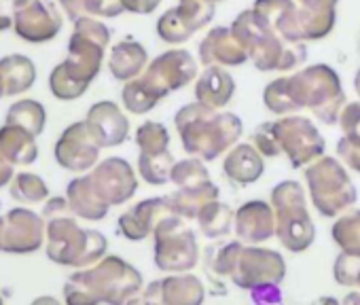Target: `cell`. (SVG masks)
Segmentation results:
<instances>
[{
	"label": "cell",
	"instance_id": "obj_1",
	"mask_svg": "<svg viewBox=\"0 0 360 305\" xmlns=\"http://www.w3.org/2000/svg\"><path fill=\"white\" fill-rule=\"evenodd\" d=\"M263 104L278 117L307 108L324 125H335L339 123L347 98L335 68L328 64H314L267 83L263 89Z\"/></svg>",
	"mask_w": 360,
	"mask_h": 305
},
{
	"label": "cell",
	"instance_id": "obj_2",
	"mask_svg": "<svg viewBox=\"0 0 360 305\" xmlns=\"http://www.w3.org/2000/svg\"><path fill=\"white\" fill-rule=\"evenodd\" d=\"M108 43L110 30L100 20H77L68 41V56L49 74L51 93L62 102L81 98L100 74Z\"/></svg>",
	"mask_w": 360,
	"mask_h": 305
},
{
	"label": "cell",
	"instance_id": "obj_3",
	"mask_svg": "<svg viewBox=\"0 0 360 305\" xmlns=\"http://www.w3.org/2000/svg\"><path fill=\"white\" fill-rule=\"evenodd\" d=\"M142 292V273L117 254L75 271L64 282L66 305H127Z\"/></svg>",
	"mask_w": 360,
	"mask_h": 305
},
{
	"label": "cell",
	"instance_id": "obj_4",
	"mask_svg": "<svg viewBox=\"0 0 360 305\" xmlns=\"http://www.w3.org/2000/svg\"><path fill=\"white\" fill-rule=\"evenodd\" d=\"M198 77V62L187 49L163 51L148 62L140 77L123 85V108L131 115H146L172 91L183 89Z\"/></svg>",
	"mask_w": 360,
	"mask_h": 305
},
{
	"label": "cell",
	"instance_id": "obj_5",
	"mask_svg": "<svg viewBox=\"0 0 360 305\" xmlns=\"http://www.w3.org/2000/svg\"><path fill=\"white\" fill-rule=\"evenodd\" d=\"M174 125L185 152L204 162L219 160L223 152L238 144L244 131L238 115L217 110L200 102L180 108L174 117Z\"/></svg>",
	"mask_w": 360,
	"mask_h": 305
},
{
	"label": "cell",
	"instance_id": "obj_6",
	"mask_svg": "<svg viewBox=\"0 0 360 305\" xmlns=\"http://www.w3.org/2000/svg\"><path fill=\"white\" fill-rule=\"evenodd\" d=\"M231 30L244 45L248 60L261 72H295L307 60L305 43L282 39L252 7L233 20Z\"/></svg>",
	"mask_w": 360,
	"mask_h": 305
},
{
	"label": "cell",
	"instance_id": "obj_7",
	"mask_svg": "<svg viewBox=\"0 0 360 305\" xmlns=\"http://www.w3.org/2000/svg\"><path fill=\"white\" fill-rule=\"evenodd\" d=\"M108 240L96 229H83L72 214L47 219V257L64 267L85 269L104 259Z\"/></svg>",
	"mask_w": 360,
	"mask_h": 305
},
{
	"label": "cell",
	"instance_id": "obj_8",
	"mask_svg": "<svg viewBox=\"0 0 360 305\" xmlns=\"http://www.w3.org/2000/svg\"><path fill=\"white\" fill-rule=\"evenodd\" d=\"M276 212V235L288 252H305L316 240V227L307 210V200L301 183L282 181L271 191Z\"/></svg>",
	"mask_w": 360,
	"mask_h": 305
},
{
	"label": "cell",
	"instance_id": "obj_9",
	"mask_svg": "<svg viewBox=\"0 0 360 305\" xmlns=\"http://www.w3.org/2000/svg\"><path fill=\"white\" fill-rule=\"evenodd\" d=\"M305 183L314 208L320 216L326 219L341 216L358 200L356 187L347 170L339 160L328 155H322L305 168Z\"/></svg>",
	"mask_w": 360,
	"mask_h": 305
},
{
	"label": "cell",
	"instance_id": "obj_10",
	"mask_svg": "<svg viewBox=\"0 0 360 305\" xmlns=\"http://www.w3.org/2000/svg\"><path fill=\"white\" fill-rule=\"evenodd\" d=\"M153 261L161 271L185 273L191 271L200 261V246L193 229L183 216H167L155 229Z\"/></svg>",
	"mask_w": 360,
	"mask_h": 305
},
{
	"label": "cell",
	"instance_id": "obj_11",
	"mask_svg": "<svg viewBox=\"0 0 360 305\" xmlns=\"http://www.w3.org/2000/svg\"><path fill=\"white\" fill-rule=\"evenodd\" d=\"M274 129L282 155L292 168H307L324 155L326 142L311 119L303 115H286L274 121Z\"/></svg>",
	"mask_w": 360,
	"mask_h": 305
},
{
	"label": "cell",
	"instance_id": "obj_12",
	"mask_svg": "<svg viewBox=\"0 0 360 305\" xmlns=\"http://www.w3.org/2000/svg\"><path fill=\"white\" fill-rule=\"evenodd\" d=\"M214 11L212 0H178L157 20V37L167 45H183L212 22Z\"/></svg>",
	"mask_w": 360,
	"mask_h": 305
},
{
	"label": "cell",
	"instance_id": "obj_13",
	"mask_svg": "<svg viewBox=\"0 0 360 305\" xmlns=\"http://www.w3.org/2000/svg\"><path fill=\"white\" fill-rule=\"evenodd\" d=\"M284 275H286V261L278 250L261 248V246H244L231 280L236 286L252 290L263 284H280Z\"/></svg>",
	"mask_w": 360,
	"mask_h": 305
},
{
	"label": "cell",
	"instance_id": "obj_14",
	"mask_svg": "<svg viewBox=\"0 0 360 305\" xmlns=\"http://www.w3.org/2000/svg\"><path fill=\"white\" fill-rule=\"evenodd\" d=\"M100 150L102 146L89 131L87 123L77 121L60 134L56 148H53V155H56V162L64 170L81 174L98 166Z\"/></svg>",
	"mask_w": 360,
	"mask_h": 305
},
{
	"label": "cell",
	"instance_id": "obj_15",
	"mask_svg": "<svg viewBox=\"0 0 360 305\" xmlns=\"http://www.w3.org/2000/svg\"><path fill=\"white\" fill-rule=\"evenodd\" d=\"M89 179L108 206L127 204L138 191V176L134 168L121 157H108L89 170Z\"/></svg>",
	"mask_w": 360,
	"mask_h": 305
},
{
	"label": "cell",
	"instance_id": "obj_16",
	"mask_svg": "<svg viewBox=\"0 0 360 305\" xmlns=\"http://www.w3.org/2000/svg\"><path fill=\"white\" fill-rule=\"evenodd\" d=\"M47 238V225L41 214L28 208H13L5 216L3 252L32 254L41 250Z\"/></svg>",
	"mask_w": 360,
	"mask_h": 305
},
{
	"label": "cell",
	"instance_id": "obj_17",
	"mask_svg": "<svg viewBox=\"0 0 360 305\" xmlns=\"http://www.w3.org/2000/svg\"><path fill=\"white\" fill-rule=\"evenodd\" d=\"M64 26L62 13L49 0H32L15 13L13 30L26 43H47L53 41Z\"/></svg>",
	"mask_w": 360,
	"mask_h": 305
},
{
	"label": "cell",
	"instance_id": "obj_18",
	"mask_svg": "<svg viewBox=\"0 0 360 305\" xmlns=\"http://www.w3.org/2000/svg\"><path fill=\"white\" fill-rule=\"evenodd\" d=\"M172 214H174V210L169 204V195L148 197V200L138 202L129 210H125L117 221V229L125 240L142 242L155 233V229L159 227V223L163 219H167Z\"/></svg>",
	"mask_w": 360,
	"mask_h": 305
},
{
	"label": "cell",
	"instance_id": "obj_19",
	"mask_svg": "<svg viewBox=\"0 0 360 305\" xmlns=\"http://www.w3.org/2000/svg\"><path fill=\"white\" fill-rule=\"evenodd\" d=\"M85 123L102 148L119 146L129 136V119L117 102L102 100L96 102L85 117Z\"/></svg>",
	"mask_w": 360,
	"mask_h": 305
},
{
	"label": "cell",
	"instance_id": "obj_20",
	"mask_svg": "<svg viewBox=\"0 0 360 305\" xmlns=\"http://www.w3.org/2000/svg\"><path fill=\"white\" fill-rule=\"evenodd\" d=\"M236 235L242 244L259 246L276 235V212L274 206L263 200L246 202L236 210Z\"/></svg>",
	"mask_w": 360,
	"mask_h": 305
},
{
	"label": "cell",
	"instance_id": "obj_21",
	"mask_svg": "<svg viewBox=\"0 0 360 305\" xmlns=\"http://www.w3.org/2000/svg\"><path fill=\"white\" fill-rule=\"evenodd\" d=\"M198 56H200V64L204 68H208V66L233 68V66H242L248 60V53H246L244 45L240 43V39L236 37V32L225 26L212 28L202 39Z\"/></svg>",
	"mask_w": 360,
	"mask_h": 305
},
{
	"label": "cell",
	"instance_id": "obj_22",
	"mask_svg": "<svg viewBox=\"0 0 360 305\" xmlns=\"http://www.w3.org/2000/svg\"><path fill=\"white\" fill-rule=\"evenodd\" d=\"M265 172V162L263 155L246 142H238L227 150V155L223 160V174L240 187L257 183Z\"/></svg>",
	"mask_w": 360,
	"mask_h": 305
},
{
	"label": "cell",
	"instance_id": "obj_23",
	"mask_svg": "<svg viewBox=\"0 0 360 305\" xmlns=\"http://www.w3.org/2000/svg\"><path fill=\"white\" fill-rule=\"evenodd\" d=\"M252 9L286 41L303 43L299 5L295 0H255Z\"/></svg>",
	"mask_w": 360,
	"mask_h": 305
},
{
	"label": "cell",
	"instance_id": "obj_24",
	"mask_svg": "<svg viewBox=\"0 0 360 305\" xmlns=\"http://www.w3.org/2000/svg\"><path fill=\"white\" fill-rule=\"evenodd\" d=\"M295 3L299 5L303 43L322 41L333 32L339 0H295Z\"/></svg>",
	"mask_w": 360,
	"mask_h": 305
},
{
	"label": "cell",
	"instance_id": "obj_25",
	"mask_svg": "<svg viewBox=\"0 0 360 305\" xmlns=\"http://www.w3.org/2000/svg\"><path fill=\"white\" fill-rule=\"evenodd\" d=\"M236 93V79L221 66H208L195 79V100L210 108L223 110Z\"/></svg>",
	"mask_w": 360,
	"mask_h": 305
},
{
	"label": "cell",
	"instance_id": "obj_26",
	"mask_svg": "<svg viewBox=\"0 0 360 305\" xmlns=\"http://www.w3.org/2000/svg\"><path fill=\"white\" fill-rule=\"evenodd\" d=\"M66 200H68L72 214L79 219H85V221H102V219H106V214L110 210V206L96 191L89 174L79 176L68 183Z\"/></svg>",
	"mask_w": 360,
	"mask_h": 305
},
{
	"label": "cell",
	"instance_id": "obj_27",
	"mask_svg": "<svg viewBox=\"0 0 360 305\" xmlns=\"http://www.w3.org/2000/svg\"><path fill=\"white\" fill-rule=\"evenodd\" d=\"M146 66H148V53L144 45H140L138 41H131V39L119 41L117 45H112L108 53V70L112 79L121 83L134 81L136 77L144 72Z\"/></svg>",
	"mask_w": 360,
	"mask_h": 305
},
{
	"label": "cell",
	"instance_id": "obj_28",
	"mask_svg": "<svg viewBox=\"0 0 360 305\" xmlns=\"http://www.w3.org/2000/svg\"><path fill=\"white\" fill-rule=\"evenodd\" d=\"M206 288L193 273H172L159 280V303L163 305H202Z\"/></svg>",
	"mask_w": 360,
	"mask_h": 305
},
{
	"label": "cell",
	"instance_id": "obj_29",
	"mask_svg": "<svg viewBox=\"0 0 360 305\" xmlns=\"http://www.w3.org/2000/svg\"><path fill=\"white\" fill-rule=\"evenodd\" d=\"M0 150L13 166H30L39 157V144L37 136L30 131L15 127V125H3L0 127Z\"/></svg>",
	"mask_w": 360,
	"mask_h": 305
},
{
	"label": "cell",
	"instance_id": "obj_30",
	"mask_svg": "<svg viewBox=\"0 0 360 305\" xmlns=\"http://www.w3.org/2000/svg\"><path fill=\"white\" fill-rule=\"evenodd\" d=\"M0 77L5 83V96H22L37 83V66L28 56L11 53L0 60Z\"/></svg>",
	"mask_w": 360,
	"mask_h": 305
},
{
	"label": "cell",
	"instance_id": "obj_31",
	"mask_svg": "<svg viewBox=\"0 0 360 305\" xmlns=\"http://www.w3.org/2000/svg\"><path fill=\"white\" fill-rule=\"evenodd\" d=\"M219 193L221 191L214 183H206L202 187H191V189H176L169 195V204L176 216L193 221L210 202L219 200Z\"/></svg>",
	"mask_w": 360,
	"mask_h": 305
},
{
	"label": "cell",
	"instance_id": "obj_32",
	"mask_svg": "<svg viewBox=\"0 0 360 305\" xmlns=\"http://www.w3.org/2000/svg\"><path fill=\"white\" fill-rule=\"evenodd\" d=\"M198 227L200 231L210 238V240H221V238H227L236 225V212L231 210L229 204L225 202H210L200 214H198Z\"/></svg>",
	"mask_w": 360,
	"mask_h": 305
},
{
	"label": "cell",
	"instance_id": "obj_33",
	"mask_svg": "<svg viewBox=\"0 0 360 305\" xmlns=\"http://www.w3.org/2000/svg\"><path fill=\"white\" fill-rule=\"evenodd\" d=\"M5 123L22 127L32 136H41L47 125V110L39 100H18L9 106Z\"/></svg>",
	"mask_w": 360,
	"mask_h": 305
},
{
	"label": "cell",
	"instance_id": "obj_34",
	"mask_svg": "<svg viewBox=\"0 0 360 305\" xmlns=\"http://www.w3.org/2000/svg\"><path fill=\"white\" fill-rule=\"evenodd\" d=\"M60 5L72 22L83 18H119L125 13L121 0H60Z\"/></svg>",
	"mask_w": 360,
	"mask_h": 305
},
{
	"label": "cell",
	"instance_id": "obj_35",
	"mask_svg": "<svg viewBox=\"0 0 360 305\" xmlns=\"http://www.w3.org/2000/svg\"><path fill=\"white\" fill-rule=\"evenodd\" d=\"M330 235L341 252L360 257V210H347L337 216Z\"/></svg>",
	"mask_w": 360,
	"mask_h": 305
},
{
	"label": "cell",
	"instance_id": "obj_36",
	"mask_svg": "<svg viewBox=\"0 0 360 305\" xmlns=\"http://www.w3.org/2000/svg\"><path fill=\"white\" fill-rule=\"evenodd\" d=\"M174 164L176 162H174L169 150L153 152V155H148V152H140V157H138V174H140V179L146 185L161 187V185L169 183Z\"/></svg>",
	"mask_w": 360,
	"mask_h": 305
},
{
	"label": "cell",
	"instance_id": "obj_37",
	"mask_svg": "<svg viewBox=\"0 0 360 305\" xmlns=\"http://www.w3.org/2000/svg\"><path fill=\"white\" fill-rule=\"evenodd\" d=\"M244 244L238 242H227V244H212L206 248V261L204 265L219 278H231L236 267H238V259L242 254Z\"/></svg>",
	"mask_w": 360,
	"mask_h": 305
},
{
	"label": "cell",
	"instance_id": "obj_38",
	"mask_svg": "<svg viewBox=\"0 0 360 305\" xmlns=\"http://www.w3.org/2000/svg\"><path fill=\"white\" fill-rule=\"evenodd\" d=\"M11 197L20 204H41L49 200L47 183L34 172H20L11 181Z\"/></svg>",
	"mask_w": 360,
	"mask_h": 305
},
{
	"label": "cell",
	"instance_id": "obj_39",
	"mask_svg": "<svg viewBox=\"0 0 360 305\" xmlns=\"http://www.w3.org/2000/svg\"><path fill=\"white\" fill-rule=\"evenodd\" d=\"M169 183L176 185V189H191V187H202L210 181V172L200 157H187L174 164L172 168V179Z\"/></svg>",
	"mask_w": 360,
	"mask_h": 305
},
{
	"label": "cell",
	"instance_id": "obj_40",
	"mask_svg": "<svg viewBox=\"0 0 360 305\" xmlns=\"http://www.w3.org/2000/svg\"><path fill=\"white\" fill-rule=\"evenodd\" d=\"M134 140H136V146L140 148V152H148V155L169 150V131L159 121H144L136 129Z\"/></svg>",
	"mask_w": 360,
	"mask_h": 305
},
{
	"label": "cell",
	"instance_id": "obj_41",
	"mask_svg": "<svg viewBox=\"0 0 360 305\" xmlns=\"http://www.w3.org/2000/svg\"><path fill=\"white\" fill-rule=\"evenodd\" d=\"M252 146L261 152L263 157H280L282 150H280V144H278V136H276V129H274V121H265L261 123L252 136Z\"/></svg>",
	"mask_w": 360,
	"mask_h": 305
},
{
	"label": "cell",
	"instance_id": "obj_42",
	"mask_svg": "<svg viewBox=\"0 0 360 305\" xmlns=\"http://www.w3.org/2000/svg\"><path fill=\"white\" fill-rule=\"evenodd\" d=\"M333 278L341 286H356L360 278V257L341 252L333 265Z\"/></svg>",
	"mask_w": 360,
	"mask_h": 305
},
{
	"label": "cell",
	"instance_id": "obj_43",
	"mask_svg": "<svg viewBox=\"0 0 360 305\" xmlns=\"http://www.w3.org/2000/svg\"><path fill=\"white\" fill-rule=\"evenodd\" d=\"M339 127L345 138L360 140V102H347L339 115Z\"/></svg>",
	"mask_w": 360,
	"mask_h": 305
},
{
	"label": "cell",
	"instance_id": "obj_44",
	"mask_svg": "<svg viewBox=\"0 0 360 305\" xmlns=\"http://www.w3.org/2000/svg\"><path fill=\"white\" fill-rule=\"evenodd\" d=\"M337 155L349 170L360 174V140H349L341 136L337 142Z\"/></svg>",
	"mask_w": 360,
	"mask_h": 305
},
{
	"label": "cell",
	"instance_id": "obj_45",
	"mask_svg": "<svg viewBox=\"0 0 360 305\" xmlns=\"http://www.w3.org/2000/svg\"><path fill=\"white\" fill-rule=\"evenodd\" d=\"M32 0H0V32L13 28L15 13Z\"/></svg>",
	"mask_w": 360,
	"mask_h": 305
},
{
	"label": "cell",
	"instance_id": "obj_46",
	"mask_svg": "<svg viewBox=\"0 0 360 305\" xmlns=\"http://www.w3.org/2000/svg\"><path fill=\"white\" fill-rule=\"evenodd\" d=\"M278 286H280V284H263V286L252 288L250 294H252L255 305H259V303H265V305L280 303V301H282V292H280Z\"/></svg>",
	"mask_w": 360,
	"mask_h": 305
},
{
	"label": "cell",
	"instance_id": "obj_47",
	"mask_svg": "<svg viewBox=\"0 0 360 305\" xmlns=\"http://www.w3.org/2000/svg\"><path fill=\"white\" fill-rule=\"evenodd\" d=\"M123 9L127 13H136V15H150L159 5L161 0H121Z\"/></svg>",
	"mask_w": 360,
	"mask_h": 305
},
{
	"label": "cell",
	"instance_id": "obj_48",
	"mask_svg": "<svg viewBox=\"0 0 360 305\" xmlns=\"http://www.w3.org/2000/svg\"><path fill=\"white\" fill-rule=\"evenodd\" d=\"M62 214H72L70 206H68V200L66 197H51L47 200L45 204V210H43V219H53V216H62Z\"/></svg>",
	"mask_w": 360,
	"mask_h": 305
},
{
	"label": "cell",
	"instance_id": "obj_49",
	"mask_svg": "<svg viewBox=\"0 0 360 305\" xmlns=\"http://www.w3.org/2000/svg\"><path fill=\"white\" fill-rule=\"evenodd\" d=\"M13 168H15V166L5 157V152L0 150V189L7 187V185H11V181H13V176H15Z\"/></svg>",
	"mask_w": 360,
	"mask_h": 305
},
{
	"label": "cell",
	"instance_id": "obj_50",
	"mask_svg": "<svg viewBox=\"0 0 360 305\" xmlns=\"http://www.w3.org/2000/svg\"><path fill=\"white\" fill-rule=\"evenodd\" d=\"M30 305H62L56 297H49V294H43V297H37Z\"/></svg>",
	"mask_w": 360,
	"mask_h": 305
},
{
	"label": "cell",
	"instance_id": "obj_51",
	"mask_svg": "<svg viewBox=\"0 0 360 305\" xmlns=\"http://www.w3.org/2000/svg\"><path fill=\"white\" fill-rule=\"evenodd\" d=\"M127 305H163V303H157V301H148V299H144L142 294H138V297H134Z\"/></svg>",
	"mask_w": 360,
	"mask_h": 305
},
{
	"label": "cell",
	"instance_id": "obj_52",
	"mask_svg": "<svg viewBox=\"0 0 360 305\" xmlns=\"http://www.w3.org/2000/svg\"><path fill=\"white\" fill-rule=\"evenodd\" d=\"M341 305H360V292H349V294H345V299H343Z\"/></svg>",
	"mask_w": 360,
	"mask_h": 305
},
{
	"label": "cell",
	"instance_id": "obj_53",
	"mask_svg": "<svg viewBox=\"0 0 360 305\" xmlns=\"http://www.w3.org/2000/svg\"><path fill=\"white\" fill-rule=\"evenodd\" d=\"M311 305H341L335 297H320V299H316Z\"/></svg>",
	"mask_w": 360,
	"mask_h": 305
},
{
	"label": "cell",
	"instance_id": "obj_54",
	"mask_svg": "<svg viewBox=\"0 0 360 305\" xmlns=\"http://www.w3.org/2000/svg\"><path fill=\"white\" fill-rule=\"evenodd\" d=\"M354 89H356V96H358V100H360V68H358V72H356V77H354Z\"/></svg>",
	"mask_w": 360,
	"mask_h": 305
},
{
	"label": "cell",
	"instance_id": "obj_55",
	"mask_svg": "<svg viewBox=\"0 0 360 305\" xmlns=\"http://www.w3.org/2000/svg\"><path fill=\"white\" fill-rule=\"evenodd\" d=\"M3 238H5V219L0 216V252H3Z\"/></svg>",
	"mask_w": 360,
	"mask_h": 305
},
{
	"label": "cell",
	"instance_id": "obj_56",
	"mask_svg": "<svg viewBox=\"0 0 360 305\" xmlns=\"http://www.w3.org/2000/svg\"><path fill=\"white\" fill-rule=\"evenodd\" d=\"M5 96V83H3V77H0V98Z\"/></svg>",
	"mask_w": 360,
	"mask_h": 305
},
{
	"label": "cell",
	"instance_id": "obj_57",
	"mask_svg": "<svg viewBox=\"0 0 360 305\" xmlns=\"http://www.w3.org/2000/svg\"><path fill=\"white\" fill-rule=\"evenodd\" d=\"M356 286H358V288H360V278H358V284H356Z\"/></svg>",
	"mask_w": 360,
	"mask_h": 305
},
{
	"label": "cell",
	"instance_id": "obj_58",
	"mask_svg": "<svg viewBox=\"0 0 360 305\" xmlns=\"http://www.w3.org/2000/svg\"><path fill=\"white\" fill-rule=\"evenodd\" d=\"M212 3H221V0H212Z\"/></svg>",
	"mask_w": 360,
	"mask_h": 305
},
{
	"label": "cell",
	"instance_id": "obj_59",
	"mask_svg": "<svg viewBox=\"0 0 360 305\" xmlns=\"http://www.w3.org/2000/svg\"><path fill=\"white\" fill-rule=\"evenodd\" d=\"M0 305H3V297H0Z\"/></svg>",
	"mask_w": 360,
	"mask_h": 305
},
{
	"label": "cell",
	"instance_id": "obj_60",
	"mask_svg": "<svg viewBox=\"0 0 360 305\" xmlns=\"http://www.w3.org/2000/svg\"><path fill=\"white\" fill-rule=\"evenodd\" d=\"M259 305H265V303H259Z\"/></svg>",
	"mask_w": 360,
	"mask_h": 305
}]
</instances>
